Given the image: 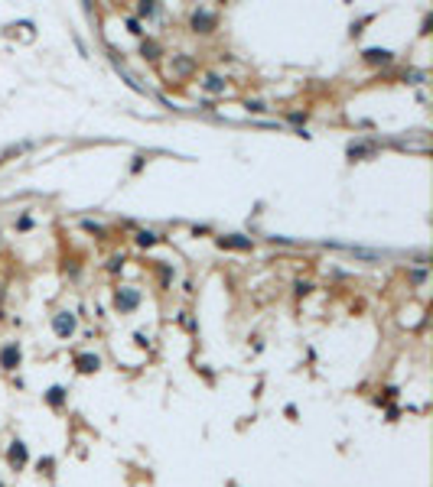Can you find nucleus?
Masks as SVG:
<instances>
[{"instance_id": "nucleus-1", "label": "nucleus", "mask_w": 433, "mask_h": 487, "mask_svg": "<svg viewBox=\"0 0 433 487\" xmlns=\"http://www.w3.org/2000/svg\"><path fill=\"white\" fill-rule=\"evenodd\" d=\"M52 332L59 335V338H69V335L75 332V318H72V312H59V315L52 318Z\"/></svg>"}, {"instance_id": "nucleus-2", "label": "nucleus", "mask_w": 433, "mask_h": 487, "mask_svg": "<svg viewBox=\"0 0 433 487\" xmlns=\"http://www.w3.org/2000/svg\"><path fill=\"white\" fill-rule=\"evenodd\" d=\"M114 302H118L121 312H130V309H137V305H140V293H137V289H118Z\"/></svg>"}, {"instance_id": "nucleus-3", "label": "nucleus", "mask_w": 433, "mask_h": 487, "mask_svg": "<svg viewBox=\"0 0 433 487\" xmlns=\"http://www.w3.org/2000/svg\"><path fill=\"white\" fill-rule=\"evenodd\" d=\"M192 26H196V33H209L215 26V13L212 10H205V7H199L196 13H192Z\"/></svg>"}, {"instance_id": "nucleus-4", "label": "nucleus", "mask_w": 433, "mask_h": 487, "mask_svg": "<svg viewBox=\"0 0 433 487\" xmlns=\"http://www.w3.org/2000/svg\"><path fill=\"white\" fill-rule=\"evenodd\" d=\"M16 364H20V348H16V344H7V348L0 351V367H7V371H13Z\"/></svg>"}, {"instance_id": "nucleus-5", "label": "nucleus", "mask_w": 433, "mask_h": 487, "mask_svg": "<svg viewBox=\"0 0 433 487\" xmlns=\"http://www.w3.org/2000/svg\"><path fill=\"white\" fill-rule=\"evenodd\" d=\"M75 367L85 371V374H91V371L101 367V357H98V354H79V357H75Z\"/></svg>"}, {"instance_id": "nucleus-6", "label": "nucleus", "mask_w": 433, "mask_h": 487, "mask_svg": "<svg viewBox=\"0 0 433 487\" xmlns=\"http://www.w3.org/2000/svg\"><path fill=\"white\" fill-rule=\"evenodd\" d=\"M7 458H10V464H13V468H23V464H26V445H23V442H13Z\"/></svg>"}, {"instance_id": "nucleus-7", "label": "nucleus", "mask_w": 433, "mask_h": 487, "mask_svg": "<svg viewBox=\"0 0 433 487\" xmlns=\"http://www.w3.org/2000/svg\"><path fill=\"white\" fill-rule=\"evenodd\" d=\"M368 62H388V59H391V52H388V49H368Z\"/></svg>"}, {"instance_id": "nucleus-8", "label": "nucleus", "mask_w": 433, "mask_h": 487, "mask_svg": "<svg viewBox=\"0 0 433 487\" xmlns=\"http://www.w3.org/2000/svg\"><path fill=\"white\" fill-rule=\"evenodd\" d=\"M205 88H209V91H221L225 85H221V78H218V75H209V78H205Z\"/></svg>"}, {"instance_id": "nucleus-9", "label": "nucleus", "mask_w": 433, "mask_h": 487, "mask_svg": "<svg viewBox=\"0 0 433 487\" xmlns=\"http://www.w3.org/2000/svg\"><path fill=\"white\" fill-rule=\"evenodd\" d=\"M46 400L52 403V406H59V403H62V387H52V390L46 393Z\"/></svg>"}, {"instance_id": "nucleus-10", "label": "nucleus", "mask_w": 433, "mask_h": 487, "mask_svg": "<svg viewBox=\"0 0 433 487\" xmlns=\"http://www.w3.org/2000/svg\"><path fill=\"white\" fill-rule=\"evenodd\" d=\"M153 240H157V234H153V231H140V234H137V244H143V247L153 244Z\"/></svg>"}, {"instance_id": "nucleus-11", "label": "nucleus", "mask_w": 433, "mask_h": 487, "mask_svg": "<svg viewBox=\"0 0 433 487\" xmlns=\"http://www.w3.org/2000/svg\"><path fill=\"white\" fill-rule=\"evenodd\" d=\"M221 244L225 247H251V240H238V237H225Z\"/></svg>"}, {"instance_id": "nucleus-12", "label": "nucleus", "mask_w": 433, "mask_h": 487, "mask_svg": "<svg viewBox=\"0 0 433 487\" xmlns=\"http://www.w3.org/2000/svg\"><path fill=\"white\" fill-rule=\"evenodd\" d=\"M140 13L150 16V13H157V7H153V3H140Z\"/></svg>"}, {"instance_id": "nucleus-13", "label": "nucleus", "mask_w": 433, "mask_h": 487, "mask_svg": "<svg viewBox=\"0 0 433 487\" xmlns=\"http://www.w3.org/2000/svg\"><path fill=\"white\" fill-rule=\"evenodd\" d=\"M0 487H3V484H0Z\"/></svg>"}]
</instances>
